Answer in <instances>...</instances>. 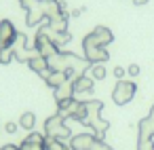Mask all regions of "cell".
Segmentation results:
<instances>
[{
	"label": "cell",
	"instance_id": "cell-1",
	"mask_svg": "<svg viewBox=\"0 0 154 150\" xmlns=\"http://www.w3.org/2000/svg\"><path fill=\"white\" fill-rule=\"evenodd\" d=\"M101 102L99 99H93V102H87V118H85V125H89L93 131H95V137L101 139L103 133L108 131V120H101L99 118V110H101Z\"/></svg>",
	"mask_w": 154,
	"mask_h": 150
},
{
	"label": "cell",
	"instance_id": "cell-2",
	"mask_svg": "<svg viewBox=\"0 0 154 150\" xmlns=\"http://www.w3.org/2000/svg\"><path fill=\"white\" fill-rule=\"evenodd\" d=\"M82 51H85V59L89 64H106L110 59V53L106 47H99L93 38V34H87L82 38Z\"/></svg>",
	"mask_w": 154,
	"mask_h": 150
},
{
	"label": "cell",
	"instance_id": "cell-3",
	"mask_svg": "<svg viewBox=\"0 0 154 150\" xmlns=\"http://www.w3.org/2000/svg\"><path fill=\"white\" fill-rule=\"evenodd\" d=\"M45 135L47 137H53V139H61V142L72 135V131L63 123V114L57 112V114H53V116H49L45 120Z\"/></svg>",
	"mask_w": 154,
	"mask_h": 150
},
{
	"label": "cell",
	"instance_id": "cell-4",
	"mask_svg": "<svg viewBox=\"0 0 154 150\" xmlns=\"http://www.w3.org/2000/svg\"><path fill=\"white\" fill-rule=\"evenodd\" d=\"M135 91H137L135 83H133V80H125V78H122V80H118V83H116V87H114V91H112V99H114V104L125 106V104H129V102L133 99Z\"/></svg>",
	"mask_w": 154,
	"mask_h": 150
},
{
	"label": "cell",
	"instance_id": "cell-5",
	"mask_svg": "<svg viewBox=\"0 0 154 150\" xmlns=\"http://www.w3.org/2000/svg\"><path fill=\"white\" fill-rule=\"evenodd\" d=\"M17 36H19V32L15 30L13 21H9V19H2V21H0V51L11 49V47L15 45Z\"/></svg>",
	"mask_w": 154,
	"mask_h": 150
},
{
	"label": "cell",
	"instance_id": "cell-6",
	"mask_svg": "<svg viewBox=\"0 0 154 150\" xmlns=\"http://www.w3.org/2000/svg\"><path fill=\"white\" fill-rule=\"evenodd\" d=\"M97 142L99 139L95 137V133H78L70 139V148L72 150H93Z\"/></svg>",
	"mask_w": 154,
	"mask_h": 150
},
{
	"label": "cell",
	"instance_id": "cell-7",
	"mask_svg": "<svg viewBox=\"0 0 154 150\" xmlns=\"http://www.w3.org/2000/svg\"><path fill=\"white\" fill-rule=\"evenodd\" d=\"M93 38H95V42L99 45V47H108L112 40H114V34H112V30L110 28H106V26H97L93 32Z\"/></svg>",
	"mask_w": 154,
	"mask_h": 150
},
{
	"label": "cell",
	"instance_id": "cell-8",
	"mask_svg": "<svg viewBox=\"0 0 154 150\" xmlns=\"http://www.w3.org/2000/svg\"><path fill=\"white\" fill-rule=\"evenodd\" d=\"M93 78L91 76H87V74H80V76H76L74 80H72V85H74V95L76 93H91L93 91Z\"/></svg>",
	"mask_w": 154,
	"mask_h": 150
},
{
	"label": "cell",
	"instance_id": "cell-9",
	"mask_svg": "<svg viewBox=\"0 0 154 150\" xmlns=\"http://www.w3.org/2000/svg\"><path fill=\"white\" fill-rule=\"evenodd\" d=\"M26 64L30 66V70H34V72L40 74V76H42L45 72H49V61H47V57H42V55H38V53L32 55Z\"/></svg>",
	"mask_w": 154,
	"mask_h": 150
},
{
	"label": "cell",
	"instance_id": "cell-10",
	"mask_svg": "<svg viewBox=\"0 0 154 150\" xmlns=\"http://www.w3.org/2000/svg\"><path fill=\"white\" fill-rule=\"evenodd\" d=\"M42 78H45V83H47L49 87H53V89H57V87H61L66 80H70L66 72H53V70L45 72V74H42Z\"/></svg>",
	"mask_w": 154,
	"mask_h": 150
},
{
	"label": "cell",
	"instance_id": "cell-11",
	"mask_svg": "<svg viewBox=\"0 0 154 150\" xmlns=\"http://www.w3.org/2000/svg\"><path fill=\"white\" fill-rule=\"evenodd\" d=\"M72 97H74V85H72V80H66L61 87L55 89V99H57V102H61V99H72Z\"/></svg>",
	"mask_w": 154,
	"mask_h": 150
},
{
	"label": "cell",
	"instance_id": "cell-12",
	"mask_svg": "<svg viewBox=\"0 0 154 150\" xmlns=\"http://www.w3.org/2000/svg\"><path fill=\"white\" fill-rule=\"evenodd\" d=\"M106 66H101V64H91V68H89V76L93 78V80H103L106 78Z\"/></svg>",
	"mask_w": 154,
	"mask_h": 150
},
{
	"label": "cell",
	"instance_id": "cell-13",
	"mask_svg": "<svg viewBox=\"0 0 154 150\" xmlns=\"http://www.w3.org/2000/svg\"><path fill=\"white\" fill-rule=\"evenodd\" d=\"M34 125H36V116H34L32 112H23V114H21V118H19V127H21V129H26V131H32V129H34Z\"/></svg>",
	"mask_w": 154,
	"mask_h": 150
},
{
	"label": "cell",
	"instance_id": "cell-14",
	"mask_svg": "<svg viewBox=\"0 0 154 150\" xmlns=\"http://www.w3.org/2000/svg\"><path fill=\"white\" fill-rule=\"evenodd\" d=\"M45 150H72V148H70V146H66L61 139L45 137Z\"/></svg>",
	"mask_w": 154,
	"mask_h": 150
},
{
	"label": "cell",
	"instance_id": "cell-15",
	"mask_svg": "<svg viewBox=\"0 0 154 150\" xmlns=\"http://www.w3.org/2000/svg\"><path fill=\"white\" fill-rule=\"evenodd\" d=\"M15 59V53L13 49H5V51H0V66H7Z\"/></svg>",
	"mask_w": 154,
	"mask_h": 150
},
{
	"label": "cell",
	"instance_id": "cell-16",
	"mask_svg": "<svg viewBox=\"0 0 154 150\" xmlns=\"http://www.w3.org/2000/svg\"><path fill=\"white\" fill-rule=\"evenodd\" d=\"M19 150H45V144H38V142H28V139H23V142H21V146H19Z\"/></svg>",
	"mask_w": 154,
	"mask_h": 150
},
{
	"label": "cell",
	"instance_id": "cell-17",
	"mask_svg": "<svg viewBox=\"0 0 154 150\" xmlns=\"http://www.w3.org/2000/svg\"><path fill=\"white\" fill-rule=\"evenodd\" d=\"M17 129H19V125H17V123H13V120H9V123L5 125V131H7L9 135H13V133H17Z\"/></svg>",
	"mask_w": 154,
	"mask_h": 150
},
{
	"label": "cell",
	"instance_id": "cell-18",
	"mask_svg": "<svg viewBox=\"0 0 154 150\" xmlns=\"http://www.w3.org/2000/svg\"><path fill=\"white\" fill-rule=\"evenodd\" d=\"M127 74H129V76H133V78H135V76H139V66H137V64H131V66L127 68Z\"/></svg>",
	"mask_w": 154,
	"mask_h": 150
},
{
	"label": "cell",
	"instance_id": "cell-19",
	"mask_svg": "<svg viewBox=\"0 0 154 150\" xmlns=\"http://www.w3.org/2000/svg\"><path fill=\"white\" fill-rule=\"evenodd\" d=\"M125 72H127V70H125V68H120V66H116V68H114V76H116L118 80H122V78H125Z\"/></svg>",
	"mask_w": 154,
	"mask_h": 150
},
{
	"label": "cell",
	"instance_id": "cell-20",
	"mask_svg": "<svg viewBox=\"0 0 154 150\" xmlns=\"http://www.w3.org/2000/svg\"><path fill=\"white\" fill-rule=\"evenodd\" d=\"M0 150H19V146H13V144H7V146H2Z\"/></svg>",
	"mask_w": 154,
	"mask_h": 150
},
{
	"label": "cell",
	"instance_id": "cell-21",
	"mask_svg": "<svg viewBox=\"0 0 154 150\" xmlns=\"http://www.w3.org/2000/svg\"><path fill=\"white\" fill-rule=\"evenodd\" d=\"M133 2H135L137 7H143V5H148V0H133Z\"/></svg>",
	"mask_w": 154,
	"mask_h": 150
},
{
	"label": "cell",
	"instance_id": "cell-22",
	"mask_svg": "<svg viewBox=\"0 0 154 150\" xmlns=\"http://www.w3.org/2000/svg\"><path fill=\"white\" fill-rule=\"evenodd\" d=\"M82 11H85V9H76V11H72V17H78Z\"/></svg>",
	"mask_w": 154,
	"mask_h": 150
},
{
	"label": "cell",
	"instance_id": "cell-23",
	"mask_svg": "<svg viewBox=\"0 0 154 150\" xmlns=\"http://www.w3.org/2000/svg\"><path fill=\"white\" fill-rule=\"evenodd\" d=\"M152 144H154V137H152Z\"/></svg>",
	"mask_w": 154,
	"mask_h": 150
}]
</instances>
